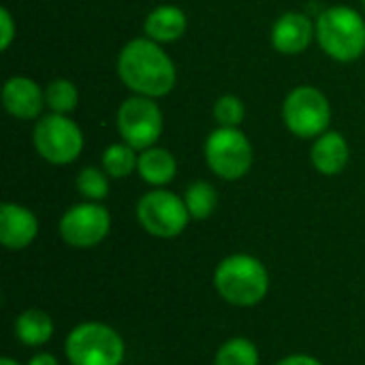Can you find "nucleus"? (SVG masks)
Masks as SVG:
<instances>
[{"label":"nucleus","mask_w":365,"mask_h":365,"mask_svg":"<svg viewBox=\"0 0 365 365\" xmlns=\"http://www.w3.org/2000/svg\"><path fill=\"white\" fill-rule=\"evenodd\" d=\"M118 75L122 83L148 98H163L175 88V64L152 38L128 41L118 56Z\"/></svg>","instance_id":"f257e3e1"},{"label":"nucleus","mask_w":365,"mask_h":365,"mask_svg":"<svg viewBox=\"0 0 365 365\" xmlns=\"http://www.w3.org/2000/svg\"><path fill=\"white\" fill-rule=\"evenodd\" d=\"M214 287L227 304L250 308L265 299L269 291V274L257 257L231 255L218 263Z\"/></svg>","instance_id":"f03ea898"},{"label":"nucleus","mask_w":365,"mask_h":365,"mask_svg":"<svg viewBox=\"0 0 365 365\" xmlns=\"http://www.w3.org/2000/svg\"><path fill=\"white\" fill-rule=\"evenodd\" d=\"M321 49L338 62H355L365 53V19L351 6H329L317 19Z\"/></svg>","instance_id":"7ed1b4c3"},{"label":"nucleus","mask_w":365,"mask_h":365,"mask_svg":"<svg viewBox=\"0 0 365 365\" xmlns=\"http://www.w3.org/2000/svg\"><path fill=\"white\" fill-rule=\"evenodd\" d=\"M71 365H122L126 346L122 336L105 323H81L64 342Z\"/></svg>","instance_id":"20e7f679"},{"label":"nucleus","mask_w":365,"mask_h":365,"mask_svg":"<svg viewBox=\"0 0 365 365\" xmlns=\"http://www.w3.org/2000/svg\"><path fill=\"white\" fill-rule=\"evenodd\" d=\"M284 126L299 139H317L327 133L331 122V107L327 96L314 86H297L282 105Z\"/></svg>","instance_id":"39448f33"},{"label":"nucleus","mask_w":365,"mask_h":365,"mask_svg":"<svg viewBox=\"0 0 365 365\" xmlns=\"http://www.w3.org/2000/svg\"><path fill=\"white\" fill-rule=\"evenodd\" d=\"M205 163L222 180H242L255 160L252 143L240 128L218 126L205 141Z\"/></svg>","instance_id":"423d86ee"},{"label":"nucleus","mask_w":365,"mask_h":365,"mask_svg":"<svg viewBox=\"0 0 365 365\" xmlns=\"http://www.w3.org/2000/svg\"><path fill=\"white\" fill-rule=\"evenodd\" d=\"M32 143L43 160L62 167L79 158L83 150V133L68 115L49 113L36 122Z\"/></svg>","instance_id":"0eeeda50"},{"label":"nucleus","mask_w":365,"mask_h":365,"mask_svg":"<svg viewBox=\"0 0 365 365\" xmlns=\"http://www.w3.org/2000/svg\"><path fill=\"white\" fill-rule=\"evenodd\" d=\"M139 225L154 237L171 240L178 237L190 220L188 207L182 197L175 192L156 188L145 192L137 203Z\"/></svg>","instance_id":"6e6552de"},{"label":"nucleus","mask_w":365,"mask_h":365,"mask_svg":"<svg viewBox=\"0 0 365 365\" xmlns=\"http://www.w3.org/2000/svg\"><path fill=\"white\" fill-rule=\"evenodd\" d=\"M154 101L156 98L135 94L118 109V133L122 141L133 145L137 152L154 148L163 135V111Z\"/></svg>","instance_id":"1a4fd4ad"},{"label":"nucleus","mask_w":365,"mask_h":365,"mask_svg":"<svg viewBox=\"0 0 365 365\" xmlns=\"http://www.w3.org/2000/svg\"><path fill=\"white\" fill-rule=\"evenodd\" d=\"M111 231V216L98 201L73 205L60 218V237L71 248H94Z\"/></svg>","instance_id":"9d476101"},{"label":"nucleus","mask_w":365,"mask_h":365,"mask_svg":"<svg viewBox=\"0 0 365 365\" xmlns=\"http://www.w3.org/2000/svg\"><path fill=\"white\" fill-rule=\"evenodd\" d=\"M317 36V26L310 21L306 13L289 11L280 15L272 28V45L276 51L284 56H297L306 51Z\"/></svg>","instance_id":"9b49d317"},{"label":"nucleus","mask_w":365,"mask_h":365,"mask_svg":"<svg viewBox=\"0 0 365 365\" xmlns=\"http://www.w3.org/2000/svg\"><path fill=\"white\" fill-rule=\"evenodd\" d=\"M2 105L17 120H34L45 107V90L24 75H15L2 86Z\"/></svg>","instance_id":"f8f14e48"},{"label":"nucleus","mask_w":365,"mask_h":365,"mask_svg":"<svg viewBox=\"0 0 365 365\" xmlns=\"http://www.w3.org/2000/svg\"><path fill=\"white\" fill-rule=\"evenodd\" d=\"M38 235V220L36 216L17 203H2L0 205V242L9 250L28 248Z\"/></svg>","instance_id":"ddd939ff"},{"label":"nucleus","mask_w":365,"mask_h":365,"mask_svg":"<svg viewBox=\"0 0 365 365\" xmlns=\"http://www.w3.org/2000/svg\"><path fill=\"white\" fill-rule=\"evenodd\" d=\"M349 156H351L349 143L336 130H327L321 137H317L314 143H312V150H310L312 165L323 175L342 173L344 167L349 165Z\"/></svg>","instance_id":"4468645a"},{"label":"nucleus","mask_w":365,"mask_h":365,"mask_svg":"<svg viewBox=\"0 0 365 365\" xmlns=\"http://www.w3.org/2000/svg\"><path fill=\"white\" fill-rule=\"evenodd\" d=\"M188 28L186 13L175 4H160L154 11L148 13L143 30L145 36L156 43H173L184 36Z\"/></svg>","instance_id":"2eb2a0df"},{"label":"nucleus","mask_w":365,"mask_h":365,"mask_svg":"<svg viewBox=\"0 0 365 365\" xmlns=\"http://www.w3.org/2000/svg\"><path fill=\"white\" fill-rule=\"evenodd\" d=\"M137 171L141 175L143 182H148L150 186H167L175 173H178V163L173 158V154L165 148H148L139 154V165Z\"/></svg>","instance_id":"dca6fc26"},{"label":"nucleus","mask_w":365,"mask_h":365,"mask_svg":"<svg viewBox=\"0 0 365 365\" xmlns=\"http://www.w3.org/2000/svg\"><path fill=\"white\" fill-rule=\"evenodd\" d=\"M15 336L26 346H43L53 336V321L47 312L30 308L17 317Z\"/></svg>","instance_id":"f3484780"},{"label":"nucleus","mask_w":365,"mask_h":365,"mask_svg":"<svg viewBox=\"0 0 365 365\" xmlns=\"http://www.w3.org/2000/svg\"><path fill=\"white\" fill-rule=\"evenodd\" d=\"M139 165V156L137 150L128 143H111L105 152H103V169L109 178L122 180L128 178Z\"/></svg>","instance_id":"a211bd4d"},{"label":"nucleus","mask_w":365,"mask_h":365,"mask_svg":"<svg viewBox=\"0 0 365 365\" xmlns=\"http://www.w3.org/2000/svg\"><path fill=\"white\" fill-rule=\"evenodd\" d=\"M184 203L188 207L190 218L195 220H205L214 214L216 205H218V190L210 184V182H192L186 188L184 195Z\"/></svg>","instance_id":"6ab92c4d"},{"label":"nucleus","mask_w":365,"mask_h":365,"mask_svg":"<svg viewBox=\"0 0 365 365\" xmlns=\"http://www.w3.org/2000/svg\"><path fill=\"white\" fill-rule=\"evenodd\" d=\"M79 103V92L77 86L68 79H53L45 88V107H49L51 113L68 115L75 111Z\"/></svg>","instance_id":"aec40b11"},{"label":"nucleus","mask_w":365,"mask_h":365,"mask_svg":"<svg viewBox=\"0 0 365 365\" xmlns=\"http://www.w3.org/2000/svg\"><path fill=\"white\" fill-rule=\"evenodd\" d=\"M214 365H259V351L248 338H231L218 349Z\"/></svg>","instance_id":"412c9836"},{"label":"nucleus","mask_w":365,"mask_h":365,"mask_svg":"<svg viewBox=\"0 0 365 365\" xmlns=\"http://www.w3.org/2000/svg\"><path fill=\"white\" fill-rule=\"evenodd\" d=\"M109 175L98 167H83L77 175V190L86 201H103L109 195Z\"/></svg>","instance_id":"4be33fe9"},{"label":"nucleus","mask_w":365,"mask_h":365,"mask_svg":"<svg viewBox=\"0 0 365 365\" xmlns=\"http://www.w3.org/2000/svg\"><path fill=\"white\" fill-rule=\"evenodd\" d=\"M244 115H246V107L240 96L225 94L214 105V118L220 126L240 128V124L244 122Z\"/></svg>","instance_id":"5701e85b"},{"label":"nucleus","mask_w":365,"mask_h":365,"mask_svg":"<svg viewBox=\"0 0 365 365\" xmlns=\"http://www.w3.org/2000/svg\"><path fill=\"white\" fill-rule=\"evenodd\" d=\"M17 28L13 21V15L9 13V9H0V49L6 51L11 47V43L15 41Z\"/></svg>","instance_id":"b1692460"},{"label":"nucleus","mask_w":365,"mask_h":365,"mask_svg":"<svg viewBox=\"0 0 365 365\" xmlns=\"http://www.w3.org/2000/svg\"><path fill=\"white\" fill-rule=\"evenodd\" d=\"M276 365H323L319 359L310 357V355H291V357H284L282 361H278Z\"/></svg>","instance_id":"393cba45"},{"label":"nucleus","mask_w":365,"mask_h":365,"mask_svg":"<svg viewBox=\"0 0 365 365\" xmlns=\"http://www.w3.org/2000/svg\"><path fill=\"white\" fill-rule=\"evenodd\" d=\"M28 365H60L58 359L51 353H36L34 357H30Z\"/></svg>","instance_id":"a878e982"},{"label":"nucleus","mask_w":365,"mask_h":365,"mask_svg":"<svg viewBox=\"0 0 365 365\" xmlns=\"http://www.w3.org/2000/svg\"><path fill=\"white\" fill-rule=\"evenodd\" d=\"M0 365H21V364H17L15 359H11V357H4L2 361H0Z\"/></svg>","instance_id":"bb28decb"},{"label":"nucleus","mask_w":365,"mask_h":365,"mask_svg":"<svg viewBox=\"0 0 365 365\" xmlns=\"http://www.w3.org/2000/svg\"><path fill=\"white\" fill-rule=\"evenodd\" d=\"M364 6H365V0H364Z\"/></svg>","instance_id":"cd10ccee"}]
</instances>
